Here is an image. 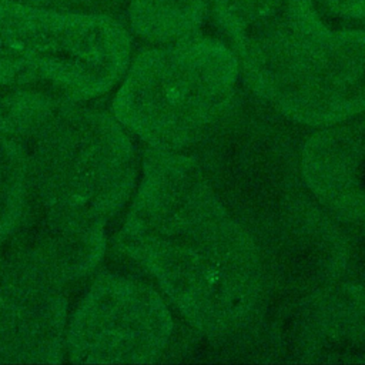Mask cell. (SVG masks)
Wrapping results in <instances>:
<instances>
[{
	"mask_svg": "<svg viewBox=\"0 0 365 365\" xmlns=\"http://www.w3.org/2000/svg\"><path fill=\"white\" fill-rule=\"evenodd\" d=\"M120 241L201 332L250 322L264 287L259 248L191 160L148 155Z\"/></svg>",
	"mask_w": 365,
	"mask_h": 365,
	"instance_id": "6da1fadb",
	"label": "cell"
},
{
	"mask_svg": "<svg viewBox=\"0 0 365 365\" xmlns=\"http://www.w3.org/2000/svg\"><path fill=\"white\" fill-rule=\"evenodd\" d=\"M50 97H53V96H50ZM50 97H48V98H50ZM48 98H47V100H48ZM47 100H46V101H47ZM46 101L43 103V106L46 104ZM43 106H41V107H43ZM41 107H40V108H41ZM40 108H38V110H40ZM38 110H37V111H38ZM37 111H36V113H37ZM36 113H34V114H36ZM34 114H33V115H34ZM33 115H31V117H33ZM31 117H30V118H31ZM30 118H29V120H30ZM29 120H27V121H29ZM27 121H26V123H27ZM26 123H24V124H26ZM23 127H24V125H23ZM23 127H21V128H23ZM21 128H20V130H21ZM20 130H19V131H20ZM14 134H16V133H14ZM11 135H13V134H11Z\"/></svg>",
	"mask_w": 365,
	"mask_h": 365,
	"instance_id": "4fadbf2b",
	"label": "cell"
},
{
	"mask_svg": "<svg viewBox=\"0 0 365 365\" xmlns=\"http://www.w3.org/2000/svg\"><path fill=\"white\" fill-rule=\"evenodd\" d=\"M250 87L287 117L332 125L365 113V30H334L314 0H211Z\"/></svg>",
	"mask_w": 365,
	"mask_h": 365,
	"instance_id": "3957f363",
	"label": "cell"
},
{
	"mask_svg": "<svg viewBox=\"0 0 365 365\" xmlns=\"http://www.w3.org/2000/svg\"><path fill=\"white\" fill-rule=\"evenodd\" d=\"M173 331L171 311L151 284L103 274L71 315L66 349L74 364H150L165 351Z\"/></svg>",
	"mask_w": 365,
	"mask_h": 365,
	"instance_id": "8992f818",
	"label": "cell"
},
{
	"mask_svg": "<svg viewBox=\"0 0 365 365\" xmlns=\"http://www.w3.org/2000/svg\"><path fill=\"white\" fill-rule=\"evenodd\" d=\"M331 10L345 19L365 23V0H338Z\"/></svg>",
	"mask_w": 365,
	"mask_h": 365,
	"instance_id": "30bf717a",
	"label": "cell"
},
{
	"mask_svg": "<svg viewBox=\"0 0 365 365\" xmlns=\"http://www.w3.org/2000/svg\"><path fill=\"white\" fill-rule=\"evenodd\" d=\"M11 180L6 161L0 154V247L7 241L11 230L10 205H11Z\"/></svg>",
	"mask_w": 365,
	"mask_h": 365,
	"instance_id": "9c48e42d",
	"label": "cell"
},
{
	"mask_svg": "<svg viewBox=\"0 0 365 365\" xmlns=\"http://www.w3.org/2000/svg\"><path fill=\"white\" fill-rule=\"evenodd\" d=\"M192 6L201 7V9H210L211 7V0H184Z\"/></svg>",
	"mask_w": 365,
	"mask_h": 365,
	"instance_id": "8fae6325",
	"label": "cell"
},
{
	"mask_svg": "<svg viewBox=\"0 0 365 365\" xmlns=\"http://www.w3.org/2000/svg\"><path fill=\"white\" fill-rule=\"evenodd\" d=\"M130 61V33L108 16L0 0V90L84 101L110 91Z\"/></svg>",
	"mask_w": 365,
	"mask_h": 365,
	"instance_id": "5b68a950",
	"label": "cell"
},
{
	"mask_svg": "<svg viewBox=\"0 0 365 365\" xmlns=\"http://www.w3.org/2000/svg\"><path fill=\"white\" fill-rule=\"evenodd\" d=\"M240 74L234 51L218 38L194 33L157 44L130 61L114 117L154 150L180 151L224 115Z\"/></svg>",
	"mask_w": 365,
	"mask_h": 365,
	"instance_id": "277c9868",
	"label": "cell"
},
{
	"mask_svg": "<svg viewBox=\"0 0 365 365\" xmlns=\"http://www.w3.org/2000/svg\"><path fill=\"white\" fill-rule=\"evenodd\" d=\"M61 285L9 252H0V362H58L66 345Z\"/></svg>",
	"mask_w": 365,
	"mask_h": 365,
	"instance_id": "52a82bcc",
	"label": "cell"
},
{
	"mask_svg": "<svg viewBox=\"0 0 365 365\" xmlns=\"http://www.w3.org/2000/svg\"><path fill=\"white\" fill-rule=\"evenodd\" d=\"M346 123L307 141L302 170L307 185L327 208L365 224V115Z\"/></svg>",
	"mask_w": 365,
	"mask_h": 365,
	"instance_id": "ba28073f",
	"label": "cell"
},
{
	"mask_svg": "<svg viewBox=\"0 0 365 365\" xmlns=\"http://www.w3.org/2000/svg\"><path fill=\"white\" fill-rule=\"evenodd\" d=\"M57 97L24 130L4 135L19 190L14 244L47 259L96 267L106 224L131 197L137 158L115 117Z\"/></svg>",
	"mask_w": 365,
	"mask_h": 365,
	"instance_id": "7a4b0ae2",
	"label": "cell"
},
{
	"mask_svg": "<svg viewBox=\"0 0 365 365\" xmlns=\"http://www.w3.org/2000/svg\"><path fill=\"white\" fill-rule=\"evenodd\" d=\"M324 1H325V4L328 6V9H331V7H332L338 0H324Z\"/></svg>",
	"mask_w": 365,
	"mask_h": 365,
	"instance_id": "7c38bea8",
	"label": "cell"
},
{
	"mask_svg": "<svg viewBox=\"0 0 365 365\" xmlns=\"http://www.w3.org/2000/svg\"><path fill=\"white\" fill-rule=\"evenodd\" d=\"M56 97H61V96H56ZM53 98H54V97H53ZM53 98H51V100H53ZM51 100H50V101H51ZM50 101H48V103H50ZM48 103H47V104H48ZM47 104H46V106H47ZM46 106H44V107H46ZM44 107H43V108H44ZM43 108H41V110H43ZM41 110H40V111H41ZM40 111H38V113H40ZM38 113H37V114H38ZM37 114H36V115H37ZM36 115H34V117H36ZM34 117H33V118H34ZM33 118H31V120H33ZM31 120H30V121H31ZM30 121H29V123H30ZM29 123H27V124H29ZM27 124H26V125H27ZM21 130H23V128H21ZM16 134H17V133H16Z\"/></svg>",
	"mask_w": 365,
	"mask_h": 365,
	"instance_id": "5bb4252c",
	"label": "cell"
}]
</instances>
